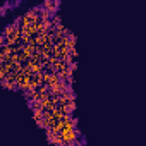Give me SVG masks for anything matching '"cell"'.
<instances>
[{
	"mask_svg": "<svg viewBox=\"0 0 146 146\" xmlns=\"http://www.w3.org/2000/svg\"><path fill=\"white\" fill-rule=\"evenodd\" d=\"M41 7L53 16V14H57V11L60 7V0H45V2L41 4Z\"/></svg>",
	"mask_w": 146,
	"mask_h": 146,
	"instance_id": "1",
	"label": "cell"
},
{
	"mask_svg": "<svg viewBox=\"0 0 146 146\" xmlns=\"http://www.w3.org/2000/svg\"><path fill=\"white\" fill-rule=\"evenodd\" d=\"M60 81V78L57 76V72H48V74H43V83L46 84V86H52V84H57Z\"/></svg>",
	"mask_w": 146,
	"mask_h": 146,
	"instance_id": "2",
	"label": "cell"
},
{
	"mask_svg": "<svg viewBox=\"0 0 146 146\" xmlns=\"http://www.w3.org/2000/svg\"><path fill=\"white\" fill-rule=\"evenodd\" d=\"M43 115H45V110H33V119L35 120H40Z\"/></svg>",
	"mask_w": 146,
	"mask_h": 146,
	"instance_id": "3",
	"label": "cell"
},
{
	"mask_svg": "<svg viewBox=\"0 0 146 146\" xmlns=\"http://www.w3.org/2000/svg\"><path fill=\"white\" fill-rule=\"evenodd\" d=\"M7 9H11V4H9V2H5V4H4L2 7H0V16H5Z\"/></svg>",
	"mask_w": 146,
	"mask_h": 146,
	"instance_id": "4",
	"label": "cell"
},
{
	"mask_svg": "<svg viewBox=\"0 0 146 146\" xmlns=\"http://www.w3.org/2000/svg\"><path fill=\"white\" fill-rule=\"evenodd\" d=\"M4 45H5V36H4V35H0V48H2Z\"/></svg>",
	"mask_w": 146,
	"mask_h": 146,
	"instance_id": "5",
	"label": "cell"
},
{
	"mask_svg": "<svg viewBox=\"0 0 146 146\" xmlns=\"http://www.w3.org/2000/svg\"><path fill=\"white\" fill-rule=\"evenodd\" d=\"M19 2H21V0H16V4H19Z\"/></svg>",
	"mask_w": 146,
	"mask_h": 146,
	"instance_id": "6",
	"label": "cell"
}]
</instances>
